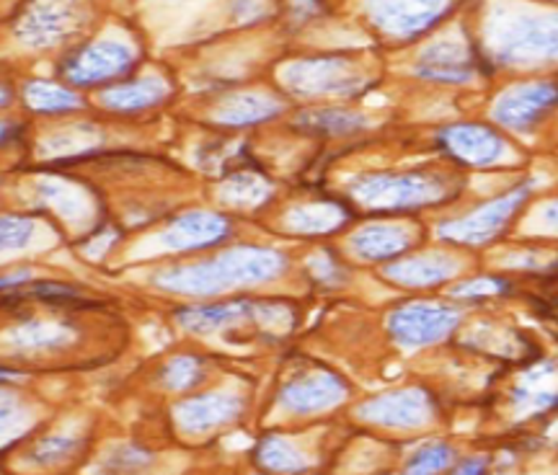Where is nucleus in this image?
<instances>
[{
  "instance_id": "2",
  "label": "nucleus",
  "mask_w": 558,
  "mask_h": 475,
  "mask_svg": "<svg viewBox=\"0 0 558 475\" xmlns=\"http://www.w3.org/2000/svg\"><path fill=\"white\" fill-rule=\"evenodd\" d=\"M527 199V186L512 188V192L505 194V197L488 202V205L478 207L476 212L465 215L463 220L442 222L437 228L439 238L452 243H465V246H484V243L494 241V238L501 235L512 220V215L518 212L522 202Z\"/></svg>"
},
{
  "instance_id": "6",
  "label": "nucleus",
  "mask_w": 558,
  "mask_h": 475,
  "mask_svg": "<svg viewBox=\"0 0 558 475\" xmlns=\"http://www.w3.org/2000/svg\"><path fill=\"white\" fill-rule=\"evenodd\" d=\"M558 103V86L548 81L525 83L499 96L494 103V119L509 130H527Z\"/></svg>"
},
{
  "instance_id": "13",
  "label": "nucleus",
  "mask_w": 558,
  "mask_h": 475,
  "mask_svg": "<svg viewBox=\"0 0 558 475\" xmlns=\"http://www.w3.org/2000/svg\"><path fill=\"white\" fill-rule=\"evenodd\" d=\"M458 463L456 447L448 442H427L416 447L401 475H445Z\"/></svg>"
},
{
  "instance_id": "22",
  "label": "nucleus",
  "mask_w": 558,
  "mask_h": 475,
  "mask_svg": "<svg viewBox=\"0 0 558 475\" xmlns=\"http://www.w3.org/2000/svg\"><path fill=\"white\" fill-rule=\"evenodd\" d=\"M488 471H492V463H488V458L486 455H473V458L458 460L448 475H488Z\"/></svg>"
},
{
  "instance_id": "24",
  "label": "nucleus",
  "mask_w": 558,
  "mask_h": 475,
  "mask_svg": "<svg viewBox=\"0 0 558 475\" xmlns=\"http://www.w3.org/2000/svg\"><path fill=\"white\" fill-rule=\"evenodd\" d=\"M388 475H390V473H388Z\"/></svg>"
},
{
  "instance_id": "12",
  "label": "nucleus",
  "mask_w": 558,
  "mask_h": 475,
  "mask_svg": "<svg viewBox=\"0 0 558 475\" xmlns=\"http://www.w3.org/2000/svg\"><path fill=\"white\" fill-rule=\"evenodd\" d=\"M341 395H347V388L339 380H308V382H292L284 390V401L290 409L295 411H316L324 406H333V401H339Z\"/></svg>"
},
{
  "instance_id": "8",
  "label": "nucleus",
  "mask_w": 558,
  "mask_h": 475,
  "mask_svg": "<svg viewBox=\"0 0 558 475\" xmlns=\"http://www.w3.org/2000/svg\"><path fill=\"white\" fill-rule=\"evenodd\" d=\"M132 65V52L128 47L120 45H99L90 47V50L81 52L78 58L70 60V68L65 75L70 81L81 83V86H90V83H99L107 78H114L122 70Z\"/></svg>"
},
{
  "instance_id": "11",
  "label": "nucleus",
  "mask_w": 558,
  "mask_h": 475,
  "mask_svg": "<svg viewBox=\"0 0 558 475\" xmlns=\"http://www.w3.org/2000/svg\"><path fill=\"white\" fill-rule=\"evenodd\" d=\"M386 275L396 282L409 284V288H429V284H439L445 279L458 275V264L448 256L429 254L409 258V261L393 264V267L386 269Z\"/></svg>"
},
{
  "instance_id": "3",
  "label": "nucleus",
  "mask_w": 558,
  "mask_h": 475,
  "mask_svg": "<svg viewBox=\"0 0 558 475\" xmlns=\"http://www.w3.org/2000/svg\"><path fill=\"white\" fill-rule=\"evenodd\" d=\"M460 313L435 303H409L388 316V331L403 346H429L456 331Z\"/></svg>"
},
{
  "instance_id": "1",
  "label": "nucleus",
  "mask_w": 558,
  "mask_h": 475,
  "mask_svg": "<svg viewBox=\"0 0 558 475\" xmlns=\"http://www.w3.org/2000/svg\"><path fill=\"white\" fill-rule=\"evenodd\" d=\"M448 181L435 173H407V176H375L357 186L360 199L380 209H414L442 199Z\"/></svg>"
},
{
  "instance_id": "14",
  "label": "nucleus",
  "mask_w": 558,
  "mask_h": 475,
  "mask_svg": "<svg viewBox=\"0 0 558 475\" xmlns=\"http://www.w3.org/2000/svg\"><path fill=\"white\" fill-rule=\"evenodd\" d=\"M26 103L37 111H65L81 107V99L62 88L47 86V83H29L26 86Z\"/></svg>"
},
{
  "instance_id": "18",
  "label": "nucleus",
  "mask_w": 558,
  "mask_h": 475,
  "mask_svg": "<svg viewBox=\"0 0 558 475\" xmlns=\"http://www.w3.org/2000/svg\"><path fill=\"white\" fill-rule=\"evenodd\" d=\"M305 127L326 132V135H349V132L365 127V119L354 114H339V111H329V114H316L311 122H305Z\"/></svg>"
},
{
  "instance_id": "9",
  "label": "nucleus",
  "mask_w": 558,
  "mask_h": 475,
  "mask_svg": "<svg viewBox=\"0 0 558 475\" xmlns=\"http://www.w3.org/2000/svg\"><path fill=\"white\" fill-rule=\"evenodd\" d=\"M416 73L422 78L439 81V83H465L473 75V60L463 47L456 45H435L429 50H424L418 58Z\"/></svg>"
},
{
  "instance_id": "7",
  "label": "nucleus",
  "mask_w": 558,
  "mask_h": 475,
  "mask_svg": "<svg viewBox=\"0 0 558 475\" xmlns=\"http://www.w3.org/2000/svg\"><path fill=\"white\" fill-rule=\"evenodd\" d=\"M505 58L512 62L558 58V16L520 21L514 32L509 34Z\"/></svg>"
},
{
  "instance_id": "17",
  "label": "nucleus",
  "mask_w": 558,
  "mask_h": 475,
  "mask_svg": "<svg viewBox=\"0 0 558 475\" xmlns=\"http://www.w3.org/2000/svg\"><path fill=\"white\" fill-rule=\"evenodd\" d=\"M158 83H140V86H130V88H120V90H111L107 96L109 107L114 109H140V107H148V103L158 101Z\"/></svg>"
},
{
  "instance_id": "19",
  "label": "nucleus",
  "mask_w": 558,
  "mask_h": 475,
  "mask_svg": "<svg viewBox=\"0 0 558 475\" xmlns=\"http://www.w3.org/2000/svg\"><path fill=\"white\" fill-rule=\"evenodd\" d=\"M512 288L505 282V279L497 277H478L471 279V282L458 284L452 288V295L456 297H484V295H497V292H509Z\"/></svg>"
},
{
  "instance_id": "20",
  "label": "nucleus",
  "mask_w": 558,
  "mask_h": 475,
  "mask_svg": "<svg viewBox=\"0 0 558 475\" xmlns=\"http://www.w3.org/2000/svg\"><path fill=\"white\" fill-rule=\"evenodd\" d=\"M169 380L173 388H186L194 386V377H197V365L192 360H173L169 367Z\"/></svg>"
},
{
  "instance_id": "21",
  "label": "nucleus",
  "mask_w": 558,
  "mask_h": 475,
  "mask_svg": "<svg viewBox=\"0 0 558 475\" xmlns=\"http://www.w3.org/2000/svg\"><path fill=\"white\" fill-rule=\"evenodd\" d=\"M24 295H34V297H75V290L68 288V284H58V282H37V284H29V288L24 290Z\"/></svg>"
},
{
  "instance_id": "23",
  "label": "nucleus",
  "mask_w": 558,
  "mask_h": 475,
  "mask_svg": "<svg viewBox=\"0 0 558 475\" xmlns=\"http://www.w3.org/2000/svg\"><path fill=\"white\" fill-rule=\"evenodd\" d=\"M543 218H546V222H550L554 228H558V199L550 202V205L543 209Z\"/></svg>"
},
{
  "instance_id": "15",
  "label": "nucleus",
  "mask_w": 558,
  "mask_h": 475,
  "mask_svg": "<svg viewBox=\"0 0 558 475\" xmlns=\"http://www.w3.org/2000/svg\"><path fill=\"white\" fill-rule=\"evenodd\" d=\"M256 458H259V463L267 467V471L275 473L305 471L303 458H300L298 452H292L288 442H279V439H267V442L259 447V452H256Z\"/></svg>"
},
{
  "instance_id": "16",
  "label": "nucleus",
  "mask_w": 558,
  "mask_h": 475,
  "mask_svg": "<svg viewBox=\"0 0 558 475\" xmlns=\"http://www.w3.org/2000/svg\"><path fill=\"white\" fill-rule=\"evenodd\" d=\"M386 16H388V26L393 29V34H403V37H416V34L432 29V26H435L437 21L445 16V11L403 13V11H393L388 5Z\"/></svg>"
},
{
  "instance_id": "4",
  "label": "nucleus",
  "mask_w": 558,
  "mask_h": 475,
  "mask_svg": "<svg viewBox=\"0 0 558 475\" xmlns=\"http://www.w3.org/2000/svg\"><path fill=\"white\" fill-rule=\"evenodd\" d=\"M360 416L388 429H422L435 418V401L422 388L393 390L362 406Z\"/></svg>"
},
{
  "instance_id": "5",
  "label": "nucleus",
  "mask_w": 558,
  "mask_h": 475,
  "mask_svg": "<svg viewBox=\"0 0 558 475\" xmlns=\"http://www.w3.org/2000/svg\"><path fill=\"white\" fill-rule=\"evenodd\" d=\"M437 145L445 156L463 166H492L505 156V137L484 124H452L437 135Z\"/></svg>"
},
{
  "instance_id": "10",
  "label": "nucleus",
  "mask_w": 558,
  "mask_h": 475,
  "mask_svg": "<svg viewBox=\"0 0 558 475\" xmlns=\"http://www.w3.org/2000/svg\"><path fill=\"white\" fill-rule=\"evenodd\" d=\"M411 246V235L401 226H369L352 238L354 254L369 261H390Z\"/></svg>"
}]
</instances>
